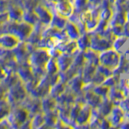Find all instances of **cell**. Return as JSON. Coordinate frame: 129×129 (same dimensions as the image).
I'll return each mask as SVG.
<instances>
[{
    "label": "cell",
    "instance_id": "obj_23",
    "mask_svg": "<svg viewBox=\"0 0 129 129\" xmlns=\"http://www.w3.org/2000/svg\"><path fill=\"white\" fill-rule=\"evenodd\" d=\"M123 94L119 90H112L111 92V98L112 97V99H114L115 100H118L120 99H123Z\"/></svg>",
    "mask_w": 129,
    "mask_h": 129
},
{
    "label": "cell",
    "instance_id": "obj_15",
    "mask_svg": "<svg viewBox=\"0 0 129 129\" xmlns=\"http://www.w3.org/2000/svg\"><path fill=\"white\" fill-rule=\"evenodd\" d=\"M23 17V14L22 13L21 11L18 9L13 10L11 13H9V18L13 22H20L21 19H22Z\"/></svg>",
    "mask_w": 129,
    "mask_h": 129
},
{
    "label": "cell",
    "instance_id": "obj_3",
    "mask_svg": "<svg viewBox=\"0 0 129 129\" xmlns=\"http://www.w3.org/2000/svg\"><path fill=\"white\" fill-rule=\"evenodd\" d=\"M100 60L105 66L115 67L119 64V55L115 51H104L100 56Z\"/></svg>",
    "mask_w": 129,
    "mask_h": 129
},
{
    "label": "cell",
    "instance_id": "obj_33",
    "mask_svg": "<svg viewBox=\"0 0 129 129\" xmlns=\"http://www.w3.org/2000/svg\"><path fill=\"white\" fill-rule=\"evenodd\" d=\"M127 7H129V0H127Z\"/></svg>",
    "mask_w": 129,
    "mask_h": 129
},
{
    "label": "cell",
    "instance_id": "obj_20",
    "mask_svg": "<svg viewBox=\"0 0 129 129\" xmlns=\"http://www.w3.org/2000/svg\"><path fill=\"white\" fill-rule=\"evenodd\" d=\"M43 107L44 109H45L44 111H51L52 108H53V106H54V102L53 101H52L51 99H46L44 102L43 103Z\"/></svg>",
    "mask_w": 129,
    "mask_h": 129
},
{
    "label": "cell",
    "instance_id": "obj_24",
    "mask_svg": "<svg viewBox=\"0 0 129 129\" xmlns=\"http://www.w3.org/2000/svg\"><path fill=\"white\" fill-rule=\"evenodd\" d=\"M111 15V11L109 9H107V8H106L101 13V18L103 19V20H108L110 19Z\"/></svg>",
    "mask_w": 129,
    "mask_h": 129
},
{
    "label": "cell",
    "instance_id": "obj_31",
    "mask_svg": "<svg viewBox=\"0 0 129 129\" xmlns=\"http://www.w3.org/2000/svg\"><path fill=\"white\" fill-rule=\"evenodd\" d=\"M127 86H129V78H128V79L127 80Z\"/></svg>",
    "mask_w": 129,
    "mask_h": 129
},
{
    "label": "cell",
    "instance_id": "obj_30",
    "mask_svg": "<svg viewBox=\"0 0 129 129\" xmlns=\"http://www.w3.org/2000/svg\"><path fill=\"white\" fill-rule=\"evenodd\" d=\"M90 2H92V3H98L100 0H90Z\"/></svg>",
    "mask_w": 129,
    "mask_h": 129
},
{
    "label": "cell",
    "instance_id": "obj_2",
    "mask_svg": "<svg viewBox=\"0 0 129 129\" xmlns=\"http://www.w3.org/2000/svg\"><path fill=\"white\" fill-rule=\"evenodd\" d=\"M20 43V39L17 36L8 32L0 36V47L7 50L16 48Z\"/></svg>",
    "mask_w": 129,
    "mask_h": 129
},
{
    "label": "cell",
    "instance_id": "obj_25",
    "mask_svg": "<svg viewBox=\"0 0 129 129\" xmlns=\"http://www.w3.org/2000/svg\"><path fill=\"white\" fill-rule=\"evenodd\" d=\"M80 111H81L80 107L78 106V105H75V106L73 107L72 110H71V115H71L72 118L74 117V119H77V117H78Z\"/></svg>",
    "mask_w": 129,
    "mask_h": 129
},
{
    "label": "cell",
    "instance_id": "obj_26",
    "mask_svg": "<svg viewBox=\"0 0 129 129\" xmlns=\"http://www.w3.org/2000/svg\"><path fill=\"white\" fill-rule=\"evenodd\" d=\"M107 87H97L96 89H94V92L96 93L99 96V95H105L107 93Z\"/></svg>",
    "mask_w": 129,
    "mask_h": 129
},
{
    "label": "cell",
    "instance_id": "obj_4",
    "mask_svg": "<svg viewBox=\"0 0 129 129\" xmlns=\"http://www.w3.org/2000/svg\"><path fill=\"white\" fill-rule=\"evenodd\" d=\"M48 52L45 50H40V51H36L31 56V62L32 64H34L36 66H40L43 64H45L47 61L48 60V57H49Z\"/></svg>",
    "mask_w": 129,
    "mask_h": 129
},
{
    "label": "cell",
    "instance_id": "obj_19",
    "mask_svg": "<svg viewBox=\"0 0 129 129\" xmlns=\"http://www.w3.org/2000/svg\"><path fill=\"white\" fill-rule=\"evenodd\" d=\"M53 90H51V95L52 97L56 98V96H58L60 94V93L63 91V86L62 85H57V86H55L53 88Z\"/></svg>",
    "mask_w": 129,
    "mask_h": 129
},
{
    "label": "cell",
    "instance_id": "obj_28",
    "mask_svg": "<svg viewBox=\"0 0 129 129\" xmlns=\"http://www.w3.org/2000/svg\"><path fill=\"white\" fill-rule=\"evenodd\" d=\"M114 84H115L114 78H111V77H108L103 82V86H113Z\"/></svg>",
    "mask_w": 129,
    "mask_h": 129
},
{
    "label": "cell",
    "instance_id": "obj_17",
    "mask_svg": "<svg viewBox=\"0 0 129 129\" xmlns=\"http://www.w3.org/2000/svg\"><path fill=\"white\" fill-rule=\"evenodd\" d=\"M45 123V119H44V117L41 115H36L33 119L31 121V127H40L43 123Z\"/></svg>",
    "mask_w": 129,
    "mask_h": 129
},
{
    "label": "cell",
    "instance_id": "obj_14",
    "mask_svg": "<svg viewBox=\"0 0 129 129\" xmlns=\"http://www.w3.org/2000/svg\"><path fill=\"white\" fill-rule=\"evenodd\" d=\"M45 68L48 73L50 74H54L59 70L57 66V63H56L52 59H48L47 63L45 64Z\"/></svg>",
    "mask_w": 129,
    "mask_h": 129
},
{
    "label": "cell",
    "instance_id": "obj_22",
    "mask_svg": "<svg viewBox=\"0 0 129 129\" xmlns=\"http://www.w3.org/2000/svg\"><path fill=\"white\" fill-rule=\"evenodd\" d=\"M75 47H76V44L71 42V43L66 44V45H64V48H62L61 51H63L64 52H71L74 51Z\"/></svg>",
    "mask_w": 129,
    "mask_h": 129
},
{
    "label": "cell",
    "instance_id": "obj_21",
    "mask_svg": "<svg viewBox=\"0 0 129 129\" xmlns=\"http://www.w3.org/2000/svg\"><path fill=\"white\" fill-rule=\"evenodd\" d=\"M127 39L126 38H123V37H119V38H117L116 40L114 43V48H115L116 50L119 49V48L123 45V44L125 42V40Z\"/></svg>",
    "mask_w": 129,
    "mask_h": 129
},
{
    "label": "cell",
    "instance_id": "obj_6",
    "mask_svg": "<svg viewBox=\"0 0 129 129\" xmlns=\"http://www.w3.org/2000/svg\"><path fill=\"white\" fill-rule=\"evenodd\" d=\"M35 13L40 21L44 23H49L52 19V15L50 14V12L43 7L40 6L36 7L35 10Z\"/></svg>",
    "mask_w": 129,
    "mask_h": 129
},
{
    "label": "cell",
    "instance_id": "obj_10",
    "mask_svg": "<svg viewBox=\"0 0 129 129\" xmlns=\"http://www.w3.org/2000/svg\"><path fill=\"white\" fill-rule=\"evenodd\" d=\"M66 33L72 39H77L79 36V29L73 23H67L66 25Z\"/></svg>",
    "mask_w": 129,
    "mask_h": 129
},
{
    "label": "cell",
    "instance_id": "obj_5",
    "mask_svg": "<svg viewBox=\"0 0 129 129\" xmlns=\"http://www.w3.org/2000/svg\"><path fill=\"white\" fill-rule=\"evenodd\" d=\"M56 9L58 15L62 16V17L70 16L73 12V7L68 0L57 2L56 4Z\"/></svg>",
    "mask_w": 129,
    "mask_h": 129
},
{
    "label": "cell",
    "instance_id": "obj_11",
    "mask_svg": "<svg viewBox=\"0 0 129 129\" xmlns=\"http://www.w3.org/2000/svg\"><path fill=\"white\" fill-rule=\"evenodd\" d=\"M111 116L112 123H120L121 119L123 117V111L121 109L115 107L112 110L111 113Z\"/></svg>",
    "mask_w": 129,
    "mask_h": 129
},
{
    "label": "cell",
    "instance_id": "obj_29",
    "mask_svg": "<svg viewBox=\"0 0 129 129\" xmlns=\"http://www.w3.org/2000/svg\"><path fill=\"white\" fill-rule=\"evenodd\" d=\"M123 32L127 36H129V22L123 27Z\"/></svg>",
    "mask_w": 129,
    "mask_h": 129
},
{
    "label": "cell",
    "instance_id": "obj_13",
    "mask_svg": "<svg viewBox=\"0 0 129 129\" xmlns=\"http://www.w3.org/2000/svg\"><path fill=\"white\" fill-rule=\"evenodd\" d=\"M62 16H60V15L58 16H55V17H52V27H55L56 28H62L64 27V26H66V20L64 19L61 18Z\"/></svg>",
    "mask_w": 129,
    "mask_h": 129
},
{
    "label": "cell",
    "instance_id": "obj_1",
    "mask_svg": "<svg viewBox=\"0 0 129 129\" xmlns=\"http://www.w3.org/2000/svg\"><path fill=\"white\" fill-rule=\"evenodd\" d=\"M32 25L27 22H13V27L11 33L16 35L20 40L26 39L32 31Z\"/></svg>",
    "mask_w": 129,
    "mask_h": 129
},
{
    "label": "cell",
    "instance_id": "obj_9",
    "mask_svg": "<svg viewBox=\"0 0 129 129\" xmlns=\"http://www.w3.org/2000/svg\"><path fill=\"white\" fill-rule=\"evenodd\" d=\"M57 66L58 69L62 71H66L69 66H70L72 60L70 58H69L66 56H58L57 57Z\"/></svg>",
    "mask_w": 129,
    "mask_h": 129
},
{
    "label": "cell",
    "instance_id": "obj_27",
    "mask_svg": "<svg viewBox=\"0 0 129 129\" xmlns=\"http://www.w3.org/2000/svg\"><path fill=\"white\" fill-rule=\"evenodd\" d=\"M114 26L115 27H113V29H112L113 33L117 36H120L122 34V27H120V25H118V24H116V25H114Z\"/></svg>",
    "mask_w": 129,
    "mask_h": 129
},
{
    "label": "cell",
    "instance_id": "obj_7",
    "mask_svg": "<svg viewBox=\"0 0 129 129\" xmlns=\"http://www.w3.org/2000/svg\"><path fill=\"white\" fill-rule=\"evenodd\" d=\"M27 111L25 109H18L17 111H15L13 114H12V121H10L11 123H24L27 120ZM9 120V119H8Z\"/></svg>",
    "mask_w": 129,
    "mask_h": 129
},
{
    "label": "cell",
    "instance_id": "obj_18",
    "mask_svg": "<svg viewBox=\"0 0 129 129\" xmlns=\"http://www.w3.org/2000/svg\"><path fill=\"white\" fill-rule=\"evenodd\" d=\"M89 44H89V40L87 36H83L78 39V47L81 49H86Z\"/></svg>",
    "mask_w": 129,
    "mask_h": 129
},
{
    "label": "cell",
    "instance_id": "obj_12",
    "mask_svg": "<svg viewBox=\"0 0 129 129\" xmlns=\"http://www.w3.org/2000/svg\"><path fill=\"white\" fill-rule=\"evenodd\" d=\"M90 114V110H89V108L81 109L79 114L76 119L77 122H78V123H84L89 119Z\"/></svg>",
    "mask_w": 129,
    "mask_h": 129
},
{
    "label": "cell",
    "instance_id": "obj_16",
    "mask_svg": "<svg viewBox=\"0 0 129 129\" xmlns=\"http://www.w3.org/2000/svg\"><path fill=\"white\" fill-rule=\"evenodd\" d=\"M85 57L86 59L90 60L92 64H97L99 62V55H97V53L94 51H86V52L85 53Z\"/></svg>",
    "mask_w": 129,
    "mask_h": 129
},
{
    "label": "cell",
    "instance_id": "obj_32",
    "mask_svg": "<svg viewBox=\"0 0 129 129\" xmlns=\"http://www.w3.org/2000/svg\"><path fill=\"white\" fill-rule=\"evenodd\" d=\"M127 21L129 22V13H128L127 15Z\"/></svg>",
    "mask_w": 129,
    "mask_h": 129
},
{
    "label": "cell",
    "instance_id": "obj_8",
    "mask_svg": "<svg viewBox=\"0 0 129 129\" xmlns=\"http://www.w3.org/2000/svg\"><path fill=\"white\" fill-rule=\"evenodd\" d=\"M109 47V43L107 39L102 40L101 38L97 37L91 38V48L95 51H103L107 49Z\"/></svg>",
    "mask_w": 129,
    "mask_h": 129
}]
</instances>
